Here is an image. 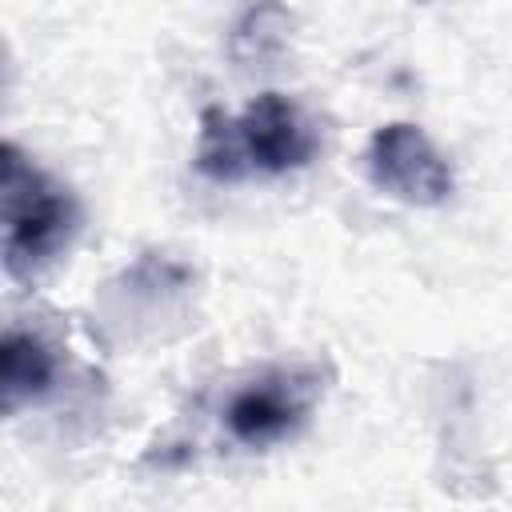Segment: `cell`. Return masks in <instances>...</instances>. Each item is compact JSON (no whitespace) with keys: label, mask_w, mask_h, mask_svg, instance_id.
<instances>
[{"label":"cell","mask_w":512,"mask_h":512,"mask_svg":"<svg viewBox=\"0 0 512 512\" xmlns=\"http://www.w3.org/2000/svg\"><path fill=\"white\" fill-rule=\"evenodd\" d=\"M320 152V132L312 116L284 92H260L240 116L224 108H204L196 172L216 184H240L252 172L284 176L308 168Z\"/></svg>","instance_id":"obj_1"},{"label":"cell","mask_w":512,"mask_h":512,"mask_svg":"<svg viewBox=\"0 0 512 512\" xmlns=\"http://www.w3.org/2000/svg\"><path fill=\"white\" fill-rule=\"evenodd\" d=\"M0 224H4V272L36 280L72 240L80 212L72 192L36 168L12 140L0 152Z\"/></svg>","instance_id":"obj_2"},{"label":"cell","mask_w":512,"mask_h":512,"mask_svg":"<svg viewBox=\"0 0 512 512\" xmlns=\"http://www.w3.org/2000/svg\"><path fill=\"white\" fill-rule=\"evenodd\" d=\"M364 172L376 192L412 208H436L456 188V176L444 152L428 140L420 124H408V120H392L372 132L364 152Z\"/></svg>","instance_id":"obj_3"},{"label":"cell","mask_w":512,"mask_h":512,"mask_svg":"<svg viewBox=\"0 0 512 512\" xmlns=\"http://www.w3.org/2000/svg\"><path fill=\"white\" fill-rule=\"evenodd\" d=\"M316 376L304 368H268L224 400V432L244 448H268L300 432L316 408Z\"/></svg>","instance_id":"obj_4"},{"label":"cell","mask_w":512,"mask_h":512,"mask_svg":"<svg viewBox=\"0 0 512 512\" xmlns=\"http://www.w3.org/2000/svg\"><path fill=\"white\" fill-rule=\"evenodd\" d=\"M60 356L56 348L28 328H4L0 336V408L4 416L40 404L56 392Z\"/></svg>","instance_id":"obj_5"}]
</instances>
